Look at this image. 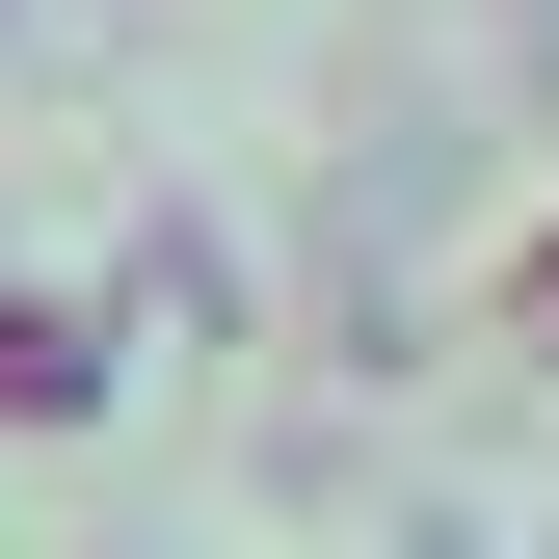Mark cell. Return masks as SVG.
Listing matches in <instances>:
<instances>
[{
  "mask_svg": "<svg viewBox=\"0 0 559 559\" xmlns=\"http://www.w3.org/2000/svg\"><path fill=\"white\" fill-rule=\"evenodd\" d=\"M81 400H107V373H81V320H0V427H81Z\"/></svg>",
  "mask_w": 559,
  "mask_h": 559,
  "instance_id": "6da1fadb",
  "label": "cell"
}]
</instances>
